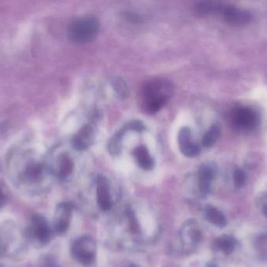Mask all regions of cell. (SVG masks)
I'll return each mask as SVG.
<instances>
[{"label": "cell", "instance_id": "obj_7", "mask_svg": "<svg viewBox=\"0 0 267 267\" xmlns=\"http://www.w3.org/2000/svg\"><path fill=\"white\" fill-rule=\"evenodd\" d=\"M178 145L185 156L194 158L200 152V148L192 140V132L187 127L182 128L178 134Z\"/></svg>", "mask_w": 267, "mask_h": 267}, {"label": "cell", "instance_id": "obj_14", "mask_svg": "<svg viewBox=\"0 0 267 267\" xmlns=\"http://www.w3.org/2000/svg\"><path fill=\"white\" fill-rule=\"evenodd\" d=\"M206 217L208 221L217 227H224L227 225V220L224 215L219 211L218 209L211 206L206 208Z\"/></svg>", "mask_w": 267, "mask_h": 267}, {"label": "cell", "instance_id": "obj_1", "mask_svg": "<svg viewBox=\"0 0 267 267\" xmlns=\"http://www.w3.org/2000/svg\"><path fill=\"white\" fill-rule=\"evenodd\" d=\"M173 93V85L163 79H154L144 85L141 90V104L145 112L154 114L169 101Z\"/></svg>", "mask_w": 267, "mask_h": 267}, {"label": "cell", "instance_id": "obj_17", "mask_svg": "<svg viewBox=\"0 0 267 267\" xmlns=\"http://www.w3.org/2000/svg\"><path fill=\"white\" fill-rule=\"evenodd\" d=\"M126 129L127 128H123L122 130L119 131L114 137H112V139L110 140L109 143V151L111 155H117L121 152V141Z\"/></svg>", "mask_w": 267, "mask_h": 267}, {"label": "cell", "instance_id": "obj_5", "mask_svg": "<svg viewBox=\"0 0 267 267\" xmlns=\"http://www.w3.org/2000/svg\"><path fill=\"white\" fill-rule=\"evenodd\" d=\"M73 209V204L70 202H62L58 205L54 217V229L56 234L62 235L68 230Z\"/></svg>", "mask_w": 267, "mask_h": 267}, {"label": "cell", "instance_id": "obj_6", "mask_svg": "<svg viewBox=\"0 0 267 267\" xmlns=\"http://www.w3.org/2000/svg\"><path fill=\"white\" fill-rule=\"evenodd\" d=\"M231 119L233 124L241 129H251L257 123L255 112L248 107H239L233 111Z\"/></svg>", "mask_w": 267, "mask_h": 267}, {"label": "cell", "instance_id": "obj_25", "mask_svg": "<svg viewBox=\"0 0 267 267\" xmlns=\"http://www.w3.org/2000/svg\"><path fill=\"white\" fill-rule=\"evenodd\" d=\"M262 212H263V214L267 217V204L263 206V208H262Z\"/></svg>", "mask_w": 267, "mask_h": 267}, {"label": "cell", "instance_id": "obj_18", "mask_svg": "<svg viewBox=\"0 0 267 267\" xmlns=\"http://www.w3.org/2000/svg\"><path fill=\"white\" fill-rule=\"evenodd\" d=\"M219 135H220V128L217 125H213L203 137V146L206 148L213 146V144L217 142Z\"/></svg>", "mask_w": 267, "mask_h": 267}, {"label": "cell", "instance_id": "obj_15", "mask_svg": "<svg viewBox=\"0 0 267 267\" xmlns=\"http://www.w3.org/2000/svg\"><path fill=\"white\" fill-rule=\"evenodd\" d=\"M73 169V161L68 155H63L59 157L58 162V176L59 177L62 179L67 177L71 173Z\"/></svg>", "mask_w": 267, "mask_h": 267}, {"label": "cell", "instance_id": "obj_12", "mask_svg": "<svg viewBox=\"0 0 267 267\" xmlns=\"http://www.w3.org/2000/svg\"><path fill=\"white\" fill-rule=\"evenodd\" d=\"M136 158L140 167L144 170H152L155 165L153 158L151 156L146 148L144 146L138 147L133 152Z\"/></svg>", "mask_w": 267, "mask_h": 267}, {"label": "cell", "instance_id": "obj_2", "mask_svg": "<svg viewBox=\"0 0 267 267\" xmlns=\"http://www.w3.org/2000/svg\"><path fill=\"white\" fill-rule=\"evenodd\" d=\"M100 24L94 18L76 20L69 28V37L76 43H87L96 37Z\"/></svg>", "mask_w": 267, "mask_h": 267}, {"label": "cell", "instance_id": "obj_3", "mask_svg": "<svg viewBox=\"0 0 267 267\" xmlns=\"http://www.w3.org/2000/svg\"><path fill=\"white\" fill-rule=\"evenodd\" d=\"M28 239L36 246H44L51 239V229L46 219L39 214L32 216L27 230Z\"/></svg>", "mask_w": 267, "mask_h": 267}, {"label": "cell", "instance_id": "obj_16", "mask_svg": "<svg viewBox=\"0 0 267 267\" xmlns=\"http://www.w3.org/2000/svg\"><path fill=\"white\" fill-rule=\"evenodd\" d=\"M216 246L225 255H230L235 248V241L232 237L223 236L216 241Z\"/></svg>", "mask_w": 267, "mask_h": 267}, {"label": "cell", "instance_id": "obj_11", "mask_svg": "<svg viewBox=\"0 0 267 267\" xmlns=\"http://www.w3.org/2000/svg\"><path fill=\"white\" fill-rule=\"evenodd\" d=\"M214 168L211 165H202L199 171V190L202 193L206 195L210 193L212 180L214 177Z\"/></svg>", "mask_w": 267, "mask_h": 267}, {"label": "cell", "instance_id": "obj_4", "mask_svg": "<svg viewBox=\"0 0 267 267\" xmlns=\"http://www.w3.org/2000/svg\"><path fill=\"white\" fill-rule=\"evenodd\" d=\"M96 244L88 236L80 237L71 246V254L77 262L84 265H91L96 258Z\"/></svg>", "mask_w": 267, "mask_h": 267}, {"label": "cell", "instance_id": "obj_23", "mask_svg": "<svg viewBox=\"0 0 267 267\" xmlns=\"http://www.w3.org/2000/svg\"><path fill=\"white\" fill-rule=\"evenodd\" d=\"M7 202V195L4 189L0 186V209H3L6 206Z\"/></svg>", "mask_w": 267, "mask_h": 267}, {"label": "cell", "instance_id": "obj_20", "mask_svg": "<svg viewBox=\"0 0 267 267\" xmlns=\"http://www.w3.org/2000/svg\"><path fill=\"white\" fill-rule=\"evenodd\" d=\"M127 216H128V222H129V228L132 234H138L139 232L140 227L135 213L131 209H128Z\"/></svg>", "mask_w": 267, "mask_h": 267}, {"label": "cell", "instance_id": "obj_19", "mask_svg": "<svg viewBox=\"0 0 267 267\" xmlns=\"http://www.w3.org/2000/svg\"><path fill=\"white\" fill-rule=\"evenodd\" d=\"M222 9L223 8L218 4L213 2L200 3L196 7L197 12L202 14H211L217 11H221Z\"/></svg>", "mask_w": 267, "mask_h": 267}, {"label": "cell", "instance_id": "obj_24", "mask_svg": "<svg viewBox=\"0 0 267 267\" xmlns=\"http://www.w3.org/2000/svg\"><path fill=\"white\" fill-rule=\"evenodd\" d=\"M121 80H116L115 81V87L116 90L119 92L120 93H122L124 94L126 93V86L124 84H121Z\"/></svg>", "mask_w": 267, "mask_h": 267}, {"label": "cell", "instance_id": "obj_22", "mask_svg": "<svg viewBox=\"0 0 267 267\" xmlns=\"http://www.w3.org/2000/svg\"><path fill=\"white\" fill-rule=\"evenodd\" d=\"M38 267H58L56 262L50 257H45L42 260L39 262Z\"/></svg>", "mask_w": 267, "mask_h": 267}, {"label": "cell", "instance_id": "obj_26", "mask_svg": "<svg viewBox=\"0 0 267 267\" xmlns=\"http://www.w3.org/2000/svg\"><path fill=\"white\" fill-rule=\"evenodd\" d=\"M127 267H136L135 266V265H128V266H127Z\"/></svg>", "mask_w": 267, "mask_h": 267}, {"label": "cell", "instance_id": "obj_8", "mask_svg": "<svg viewBox=\"0 0 267 267\" xmlns=\"http://www.w3.org/2000/svg\"><path fill=\"white\" fill-rule=\"evenodd\" d=\"M96 183H97L96 195H97L99 206L103 211H108L112 207L108 179L104 176H100L97 178Z\"/></svg>", "mask_w": 267, "mask_h": 267}, {"label": "cell", "instance_id": "obj_9", "mask_svg": "<svg viewBox=\"0 0 267 267\" xmlns=\"http://www.w3.org/2000/svg\"><path fill=\"white\" fill-rule=\"evenodd\" d=\"M221 11L224 19L231 25H244L248 23L251 19V14L248 11H242L236 7H224Z\"/></svg>", "mask_w": 267, "mask_h": 267}, {"label": "cell", "instance_id": "obj_21", "mask_svg": "<svg viewBox=\"0 0 267 267\" xmlns=\"http://www.w3.org/2000/svg\"><path fill=\"white\" fill-rule=\"evenodd\" d=\"M234 183L236 187H241L245 184L246 182V176L245 173L241 169H237L234 172Z\"/></svg>", "mask_w": 267, "mask_h": 267}, {"label": "cell", "instance_id": "obj_10", "mask_svg": "<svg viewBox=\"0 0 267 267\" xmlns=\"http://www.w3.org/2000/svg\"><path fill=\"white\" fill-rule=\"evenodd\" d=\"M94 140V130L91 125H85L73 137V146L76 150L83 151L93 144Z\"/></svg>", "mask_w": 267, "mask_h": 267}, {"label": "cell", "instance_id": "obj_13", "mask_svg": "<svg viewBox=\"0 0 267 267\" xmlns=\"http://www.w3.org/2000/svg\"><path fill=\"white\" fill-rule=\"evenodd\" d=\"M43 175V169L40 164L29 162L24 172V179L28 183H38L40 181Z\"/></svg>", "mask_w": 267, "mask_h": 267}]
</instances>
